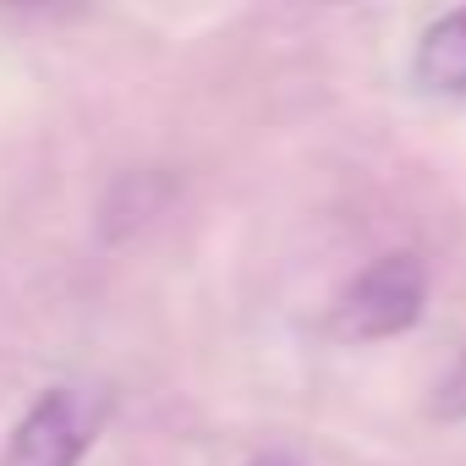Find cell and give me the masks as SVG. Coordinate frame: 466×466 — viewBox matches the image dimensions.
I'll list each match as a JSON object with an SVG mask.
<instances>
[{"label": "cell", "mask_w": 466, "mask_h": 466, "mask_svg": "<svg viewBox=\"0 0 466 466\" xmlns=\"http://www.w3.org/2000/svg\"><path fill=\"white\" fill-rule=\"evenodd\" d=\"M428 275L411 253H390L368 264L335 302V335L340 340H390L422 319Z\"/></svg>", "instance_id": "1"}, {"label": "cell", "mask_w": 466, "mask_h": 466, "mask_svg": "<svg viewBox=\"0 0 466 466\" xmlns=\"http://www.w3.org/2000/svg\"><path fill=\"white\" fill-rule=\"evenodd\" d=\"M99 433V400L83 390H45L12 428L0 466H77Z\"/></svg>", "instance_id": "2"}, {"label": "cell", "mask_w": 466, "mask_h": 466, "mask_svg": "<svg viewBox=\"0 0 466 466\" xmlns=\"http://www.w3.org/2000/svg\"><path fill=\"white\" fill-rule=\"evenodd\" d=\"M417 88L428 94H466V6L439 17L417 45Z\"/></svg>", "instance_id": "3"}, {"label": "cell", "mask_w": 466, "mask_h": 466, "mask_svg": "<svg viewBox=\"0 0 466 466\" xmlns=\"http://www.w3.org/2000/svg\"><path fill=\"white\" fill-rule=\"evenodd\" d=\"M439 417H466V357L455 362V373L439 384V400H433Z\"/></svg>", "instance_id": "4"}, {"label": "cell", "mask_w": 466, "mask_h": 466, "mask_svg": "<svg viewBox=\"0 0 466 466\" xmlns=\"http://www.w3.org/2000/svg\"><path fill=\"white\" fill-rule=\"evenodd\" d=\"M248 466H297L291 455H258V461H248Z\"/></svg>", "instance_id": "5"}, {"label": "cell", "mask_w": 466, "mask_h": 466, "mask_svg": "<svg viewBox=\"0 0 466 466\" xmlns=\"http://www.w3.org/2000/svg\"><path fill=\"white\" fill-rule=\"evenodd\" d=\"M12 6H39V0H12Z\"/></svg>", "instance_id": "6"}]
</instances>
